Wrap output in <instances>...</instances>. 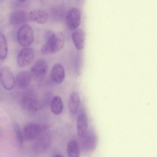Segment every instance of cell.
<instances>
[{
  "label": "cell",
  "instance_id": "6da1fadb",
  "mask_svg": "<svg viewBox=\"0 0 157 157\" xmlns=\"http://www.w3.org/2000/svg\"><path fill=\"white\" fill-rule=\"evenodd\" d=\"M65 41V37L63 33H52L42 47L41 52L45 55L55 53L63 48Z\"/></svg>",
  "mask_w": 157,
  "mask_h": 157
},
{
  "label": "cell",
  "instance_id": "7a4b0ae2",
  "mask_svg": "<svg viewBox=\"0 0 157 157\" xmlns=\"http://www.w3.org/2000/svg\"><path fill=\"white\" fill-rule=\"evenodd\" d=\"M48 69V65L45 60H37L30 70L34 81L36 82H42L46 76Z\"/></svg>",
  "mask_w": 157,
  "mask_h": 157
},
{
  "label": "cell",
  "instance_id": "3957f363",
  "mask_svg": "<svg viewBox=\"0 0 157 157\" xmlns=\"http://www.w3.org/2000/svg\"><path fill=\"white\" fill-rule=\"evenodd\" d=\"M17 38L22 46L27 47L30 46L34 40L33 31L32 27L28 24L21 26L17 32Z\"/></svg>",
  "mask_w": 157,
  "mask_h": 157
},
{
  "label": "cell",
  "instance_id": "277c9868",
  "mask_svg": "<svg viewBox=\"0 0 157 157\" xmlns=\"http://www.w3.org/2000/svg\"><path fill=\"white\" fill-rule=\"evenodd\" d=\"M0 81L3 87L8 90L13 89L16 84L15 79L12 71L7 66L0 70Z\"/></svg>",
  "mask_w": 157,
  "mask_h": 157
},
{
  "label": "cell",
  "instance_id": "5b68a950",
  "mask_svg": "<svg viewBox=\"0 0 157 157\" xmlns=\"http://www.w3.org/2000/svg\"><path fill=\"white\" fill-rule=\"evenodd\" d=\"M65 21L69 29L76 30L80 24L81 14L79 10L74 7L68 10L66 14Z\"/></svg>",
  "mask_w": 157,
  "mask_h": 157
},
{
  "label": "cell",
  "instance_id": "8992f818",
  "mask_svg": "<svg viewBox=\"0 0 157 157\" xmlns=\"http://www.w3.org/2000/svg\"><path fill=\"white\" fill-rule=\"evenodd\" d=\"M35 57L33 49L30 47H25L20 51L17 56V64L20 67L24 68L30 65L34 61Z\"/></svg>",
  "mask_w": 157,
  "mask_h": 157
},
{
  "label": "cell",
  "instance_id": "52a82bcc",
  "mask_svg": "<svg viewBox=\"0 0 157 157\" xmlns=\"http://www.w3.org/2000/svg\"><path fill=\"white\" fill-rule=\"evenodd\" d=\"M21 104L22 108L30 116L35 114L41 107L38 101L27 94L21 98Z\"/></svg>",
  "mask_w": 157,
  "mask_h": 157
},
{
  "label": "cell",
  "instance_id": "ba28073f",
  "mask_svg": "<svg viewBox=\"0 0 157 157\" xmlns=\"http://www.w3.org/2000/svg\"><path fill=\"white\" fill-rule=\"evenodd\" d=\"M41 132L40 126L34 123H30L24 127L22 132L24 140L30 141L38 138Z\"/></svg>",
  "mask_w": 157,
  "mask_h": 157
},
{
  "label": "cell",
  "instance_id": "9c48e42d",
  "mask_svg": "<svg viewBox=\"0 0 157 157\" xmlns=\"http://www.w3.org/2000/svg\"><path fill=\"white\" fill-rule=\"evenodd\" d=\"M48 14L45 10L42 9H34L30 12L29 18L32 21L40 24L46 23L48 19Z\"/></svg>",
  "mask_w": 157,
  "mask_h": 157
},
{
  "label": "cell",
  "instance_id": "30bf717a",
  "mask_svg": "<svg viewBox=\"0 0 157 157\" xmlns=\"http://www.w3.org/2000/svg\"><path fill=\"white\" fill-rule=\"evenodd\" d=\"M52 80L55 83L59 84L63 82L65 77V72L63 66L56 63L52 67L50 72Z\"/></svg>",
  "mask_w": 157,
  "mask_h": 157
},
{
  "label": "cell",
  "instance_id": "8fae6325",
  "mask_svg": "<svg viewBox=\"0 0 157 157\" xmlns=\"http://www.w3.org/2000/svg\"><path fill=\"white\" fill-rule=\"evenodd\" d=\"M32 78L30 71H22L17 75L15 79L16 83L20 88L24 89L29 84Z\"/></svg>",
  "mask_w": 157,
  "mask_h": 157
},
{
  "label": "cell",
  "instance_id": "7c38bea8",
  "mask_svg": "<svg viewBox=\"0 0 157 157\" xmlns=\"http://www.w3.org/2000/svg\"><path fill=\"white\" fill-rule=\"evenodd\" d=\"M77 128L78 136L81 138L83 137L88 132V120L85 114H81L78 116Z\"/></svg>",
  "mask_w": 157,
  "mask_h": 157
},
{
  "label": "cell",
  "instance_id": "4fadbf2b",
  "mask_svg": "<svg viewBox=\"0 0 157 157\" xmlns=\"http://www.w3.org/2000/svg\"><path fill=\"white\" fill-rule=\"evenodd\" d=\"M81 103L79 94L76 91L71 92L69 95L68 100V107L70 112L73 114L78 111Z\"/></svg>",
  "mask_w": 157,
  "mask_h": 157
},
{
  "label": "cell",
  "instance_id": "5bb4252c",
  "mask_svg": "<svg viewBox=\"0 0 157 157\" xmlns=\"http://www.w3.org/2000/svg\"><path fill=\"white\" fill-rule=\"evenodd\" d=\"M71 38L76 49L78 50L83 49L84 47L85 33L83 30L78 29L72 33Z\"/></svg>",
  "mask_w": 157,
  "mask_h": 157
},
{
  "label": "cell",
  "instance_id": "9a60e30c",
  "mask_svg": "<svg viewBox=\"0 0 157 157\" xmlns=\"http://www.w3.org/2000/svg\"><path fill=\"white\" fill-rule=\"evenodd\" d=\"M28 15L24 11L19 10L13 12L10 17V22L13 25H17L25 22Z\"/></svg>",
  "mask_w": 157,
  "mask_h": 157
},
{
  "label": "cell",
  "instance_id": "2e32d148",
  "mask_svg": "<svg viewBox=\"0 0 157 157\" xmlns=\"http://www.w3.org/2000/svg\"><path fill=\"white\" fill-rule=\"evenodd\" d=\"M63 109V102L61 98L58 96H55L51 104V109L55 115H59L62 112Z\"/></svg>",
  "mask_w": 157,
  "mask_h": 157
},
{
  "label": "cell",
  "instance_id": "e0dca14e",
  "mask_svg": "<svg viewBox=\"0 0 157 157\" xmlns=\"http://www.w3.org/2000/svg\"><path fill=\"white\" fill-rule=\"evenodd\" d=\"M67 152L68 157H80L79 149L75 141L72 140L68 143Z\"/></svg>",
  "mask_w": 157,
  "mask_h": 157
},
{
  "label": "cell",
  "instance_id": "ac0fdd59",
  "mask_svg": "<svg viewBox=\"0 0 157 157\" xmlns=\"http://www.w3.org/2000/svg\"><path fill=\"white\" fill-rule=\"evenodd\" d=\"M35 143L33 149L37 153L42 152L48 146V136H41Z\"/></svg>",
  "mask_w": 157,
  "mask_h": 157
},
{
  "label": "cell",
  "instance_id": "d6986e66",
  "mask_svg": "<svg viewBox=\"0 0 157 157\" xmlns=\"http://www.w3.org/2000/svg\"><path fill=\"white\" fill-rule=\"evenodd\" d=\"M7 40L4 34L0 32V59H4L8 53Z\"/></svg>",
  "mask_w": 157,
  "mask_h": 157
},
{
  "label": "cell",
  "instance_id": "ffe728a7",
  "mask_svg": "<svg viewBox=\"0 0 157 157\" xmlns=\"http://www.w3.org/2000/svg\"><path fill=\"white\" fill-rule=\"evenodd\" d=\"M14 132L16 140L20 147H21L24 140L22 132L19 125L16 123L13 125Z\"/></svg>",
  "mask_w": 157,
  "mask_h": 157
},
{
  "label": "cell",
  "instance_id": "44dd1931",
  "mask_svg": "<svg viewBox=\"0 0 157 157\" xmlns=\"http://www.w3.org/2000/svg\"><path fill=\"white\" fill-rule=\"evenodd\" d=\"M53 157H64L61 154H56Z\"/></svg>",
  "mask_w": 157,
  "mask_h": 157
}]
</instances>
